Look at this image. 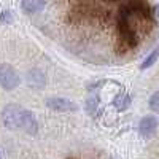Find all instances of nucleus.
<instances>
[{
	"mask_svg": "<svg viewBox=\"0 0 159 159\" xmlns=\"http://www.w3.org/2000/svg\"><path fill=\"white\" fill-rule=\"evenodd\" d=\"M2 123L10 130L22 129L29 135H37L38 132V121L35 115L18 103H8L2 110Z\"/></svg>",
	"mask_w": 159,
	"mask_h": 159,
	"instance_id": "nucleus-1",
	"label": "nucleus"
},
{
	"mask_svg": "<svg viewBox=\"0 0 159 159\" xmlns=\"http://www.w3.org/2000/svg\"><path fill=\"white\" fill-rule=\"evenodd\" d=\"M19 75L16 70L11 67L10 64H2L0 65V86L5 91H13L19 86Z\"/></svg>",
	"mask_w": 159,
	"mask_h": 159,
	"instance_id": "nucleus-2",
	"label": "nucleus"
},
{
	"mask_svg": "<svg viewBox=\"0 0 159 159\" xmlns=\"http://www.w3.org/2000/svg\"><path fill=\"white\" fill-rule=\"evenodd\" d=\"M46 107L54 111H76L78 105L73 100L64 99V97H49L46 99Z\"/></svg>",
	"mask_w": 159,
	"mask_h": 159,
	"instance_id": "nucleus-3",
	"label": "nucleus"
},
{
	"mask_svg": "<svg viewBox=\"0 0 159 159\" xmlns=\"http://www.w3.org/2000/svg\"><path fill=\"white\" fill-rule=\"evenodd\" d=\"M157 126H159V121H157L156 116H153V115L143 116L140 124H139V132H140L142 137H151L156 132Z\"/></svg>",
	"mask_w": 159,
	"mask_h": 159,
	"instance_id": "nucleus-4",
	"label": "nucleus"
},
{
	"mask_svg": "<svg viewBox=\"0 0 159 159\" xmlns=\"http://www.w3.org/2000/svg\"><path fill=\"white\" fill-rule=\"evenodd\" d=\"M25 81H27L29 88H32V89H42L46 84V76H45V73L42 70L34 69V70H29L27 72Z\"/></svg>",
	"mask_w": 159,
	"mask_h": 159,
	"instance_id": "nucleus-5",
	"label": "nucleus"
},
{
	"mask_svg": "<svg viewBox=\"0 0 159 159\" xmlns=\"http://www.w3.org/2000/svg\"><path fill=\"white\" fill-rule=\"evenodd\" d=\"M46 5V0H22L21 2V8L25 15H35L40 13Z\"/></svg>",
	"mask_w": 159,
	"mask_h": 159,
	"instance_id": "nucleus-6",
	"label": "nucleus"
},
{
	"mask_svg": "<svg viewBox=\"0 0 159 159\" xmlns=\"http://www.w3.org/2000/svg\"><path fill=\"white\" fill-rule=\"evenodd\" d=\"M130 102H132V99H130V96L127 94V92H121V94H118L116 96V99H115V107L118 108V110H127L129 108V105H130Z\"/></svg>",
	"mask_w": 159,
	"mask_h": 159,
	"instance_id": "nucleus-7",
	"label": "nucleus"
},
{
	"mask_svg": "<svg viewBox=\"0 0 159 159\" xmlns=\"http://www.w3.org/2000/svg\"><path fill=\"white\" fill-rule=\"evenodd\" d=\"M159 59V48H154L150 54L145 57V61L140 64V70H147V69H150L151 65H154L156 64V61Z\"/></svg>",
	"mask_w": 159,
	"mask_h": 159,
	"instance_id": "nucleus-8",
	"label": "nucleus"
},
{
	"mask_svg": "<svg viewBox=\"0 0 159 159\" xmlns=\"http://www.w3.org/2000/svg\"><path fill=\"white\" fill-rule=\"evenodd\" d=\"M150 108L154 111V113H159V91H156L154 94L150 97Z\"/></svg>",
	"mask_w": 159,
	"mask_h": 159,
	"instance_id": "nucleus-9",
	"label": "nucleus"
},
{
	"mask_svg": "<svg viewBox=\"0 0 159 159\" xmlns=\"http://www.w3.org/2000/svg\"><path fill=\"white\" fill-rule=\"evenodd\" d=\"M5 21H7V22L11 21V13H10V11H3V13H2V22H5Z\"/></svg>",
	"mask_w": 159,
	"mask_h": 159,
	"instance_id": "nucleus-10",
	"label": "nucleus"
},
{
	"mask_svg": "<svg viewBox=\"0 0 159 159\" xmlns=\"http://www.w3.org/2000/svg\"><path fill=\"white\" fill-rule=\"evenodd\" d=\"M154 16L159 19V5H156V7H154Z\"/></svg>",
	"mask_w": 159,
	"mask_h": 159,
	"instance_id": "nucleus-11",
	"label": "nucleus"
},
{
	"mask_svg": "<svg viewBox=\"0 0 159 159\" xmlns=\"http://www.w3.org/2000/svg\"><path fill=\"white\" fill-rule=\"evenodd\" d=\"M0 159H3V157H2V151H0Z\"/></svg>",
	"mask_w": 159,
	"mask_h": 159,
	"instance_id": "nucleus-12",
	"label": "nucleus"
}]
</instances>
